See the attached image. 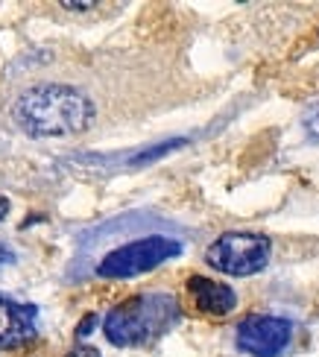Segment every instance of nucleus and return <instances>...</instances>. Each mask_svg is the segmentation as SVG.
Wrapping results in <instances>:
<instances>
[{
	"label": "nucleus",
	"mask_w": 319,
	"mask_h": 357,
	"mask_svg": "<svg viewBox=\"0 0 319 357\" xmlns=\"http://www.w3.org/2000/svg\"><path fill=\"white\" fill-rule=\"evenodd\" d=\"M9 114L12 123L29 138H68L91 129L97 106L73 85L38 82L15 97Z\"/></svg>",
	"instance_id": "1"
},
{
	"label": "nucleus",
	"mask_w": 319,
	"mask_h": 357,
	"mask_svg": "<svg viewBox=\"0 0 319 357\" xmlns=\"http://www.w3.org/2000/svg\"><path fill=\"white\" fill-rule=\"evenodd\" d=\"M181 319V305L173 293L149 290L114 305L103 319V334L112 346L132 349L161 340Z\"/></svg>",
	"instance_id": "2"
},
{
	"label": "nucleus",
	"mask_w": 319,
	"mask_h": 357,
	"mask_svg": "<svg viewBox=\"0 0 319 357\" xmlns=\"http://www.w3.org/2000/svg\"><path fill=\"white\" fill-rule=\"evenodd\" d=\"M181 241L167 234H144L132 241L112 246L105 255L94 264V275L100 278H135L144 273L158 270L161 264L181 255Z\"/></svg>",
	"instance_id": "3"
},
{
	"label": "nucleus",
	"mask_w": 319,
	"mask_h": 357,
	"mask_svg": "<svg viewBox=\"0 0 319 357\" xmlns=\"http://www.w3.org/2000/svg\"><path fill=\"white\" fill-rule=\"evenodd\" d=\"M272 241L261 231H225L205 249V264L223 275L246 278L269 266Z\"/></svg>",
	"instance_id": "4"
},
{
	"label": "nucleus",
	"mask_w": 319,
	"mask_h": 357,
	"mask_svg": "<svg viewBox=\"0 0 319 357\" xmlns=\"http://www.w3.org/2000/svg\"><path fill=\"white\" fill-rule=\"evenodd\" d=\"M293 322L276 314H249L237 322L235 343L249 357H279L290 349Z\"/></svg>",
	"instance_id": "5"
},
{
	"label": "nucleus",
	"mask_w": 319,
	"mask_h": 357,
	"mask_svg": "<svg viewBox=\"0 0 319 357\" xmlns=\"http://www.w3.org/2000/svg\"><path fill=\"white\" fill-rule=\"evenodd\" d=\"M38 310L36 305L15 302L0 293V351L24 349L38 340Z\"/></svg>",
	"instance_id": "6"
},
{
	"label": "nucleus",
	"mask_w": 319,
	"mask_h": 357,
	"mask_svg": "<svg viewBox=\"0 0 319 357\" xmlns=\"http://www.w3.org/2000/svg\"><path fill=\"white\" fill-rule=\"evenodd\" d=\"M188 293L196 305V310L205 317H225L237 307V293L223 284V281H214L208 275H191L188 278Z\"/></svg>",
	"instance_id": "7"
},
{
	"label": "nucleus",
	"mask_w": 319,
	"mask_h": 357,
	"mask_svg": "<svg viewBox=\"0 0 319 357\" xmlns=\"http://www.w3.org/2000/svg\"><path fill=\"white\" fill-rule=\"evenodd\" d=\"M185 144H188V138H167V141H161V144H156V146H147V150H141L138 155H132L129 165H132V167L149 165V161L164 158L167 153H173V150H179V146H185Z\"/></svg>",
	"instance_id": "8"
},
{
	"label": "nucleus",
	"mask_w": 319,
	"mask_h": 357,
	"mask_svg": "<svg viewBox=\"0 0 319 357\" xmlns=\"http://www.w3.org/2000/svg\"><path fill=\"white\" fill-rule=\"evenodd\" d=\"M302 126H305L308 141L319 144V102H313V106L305 114H302Z\"/></svg>",
	"instance_id": "9"
},
{
	"label": "nucleus",
	"mask_w": 319,
	"mask_h": 357,
	"mask_svg": "<svg viewBox=\"0 0 319 357\" xmlns=\"http://www.w3.org/2000/svg\"><path fill=\"white\" fill-rule=\"evenodd\" d=\"M65 357H100V351L94 346H88V343H77L73 349L65 351Z\"/></svg>",
	"instance_id": "10"
},
{
	"label": "nucleus",
	"mask_w": 319,
	"mask_h": 357,
	"mask_svg": "<svg viewBox=\"0 0 319 357\" xmlns=\"http://www.w3.org/2000/svg\"><path fill=\"white\" fill-rule=\"evenodd\" d=\"M97 328V314H85V319L80 322V328H77V340H82V337H88L91 331Z\"/></svg>",
	"instance_id": "11"
},
{
	"label": "nucleus",
	"mask_w": 319,
	"mask_h": 357,
	"mask_svg": "<svg viewBox=\"0 0 319 357\" xmlns=\"http://www.w3.org/2000/svg\"><path fill=\"white\" fill-rule=\"evenodd\" d=\"M18 261V255H15V249L9 243H0V266H9Z\"/></svg>",
	"instance_id": "12"
},
{
	"label": "nucleus",
	"mask_w": 319,
	"mask_h": 357,
	"mask_svg": "<svg viewBox=\"0 0 319 357\" xmlns=\"http://www.w3.org/2000/svg\"><path fill=\"white\" fill-rule=\"evenodd\" d=\"M9 211H12V202L3 197V193H0V222H3V220L9 217Z\"/></svg>",
	"instance_id": "13"
},
{
	"label": "nucleus",
	"mask_w": 319,
	"mask_h": 357,
	"mask_svg": "<svg viewBox=\"0 0 319 357\" xmlns=\"http://www.w3.org/2000/svg\"><path fill=\"white\" fill-rule=\"evenodd\" d=\"M62 9H94V3H73V0H65Z\"/></svg>",
	"instance_id": "14"
},
{
	"label": "nucleus",
	"mask_w": 319,
	"mask_h": 357,
	"mask_svg": "<svg viewBox=\"0 0 319 357\" xmlns=\"http://www.w3.org/2000/svg\"><path fill=\"white\" fill-rule=\"evenodd\" d=\"M316 36H319V33H316Z\"/></svg>",
	"instance_id": "15"
}]
</instances>
